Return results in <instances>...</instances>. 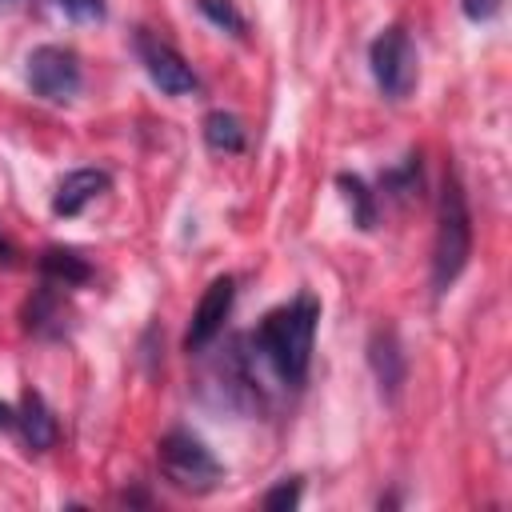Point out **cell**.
Returning <instances> with one entry per match:
<instances>
[{
  "label": "cell",
  "mask_w": 512,
  "mask_h": 512,
  "mask_svg": "<svg viewBox=\"0 0 512 512\" xmlns=\"http://www.w3.org/2000/svg\"><path fill=\"white\" fill-rule=\"evenodd\" d=\"M316 324H320V304L300 292L296 300L264 312V320L256 324V332L248 336L256 356L276 372L280 384L300 388L308 380V364H312V344H316Z\"/></svg>",
  "instance_id": "obj_1"
},
{
  "label": "cell",
  "mask_w": 512,
  "mask_h": 512,
  "mask_svg": "<svg viewBox=\"0 0 512 512\" xmlns=\"http://www.w3.org/2000/svg\"><path fill=\"white\" fill-rule=\"evenodd\" d=\"M472 256V212L468 192L460 184V172L448 168L436 200V236H432V292L444 296Z\"/></svg>",
  "instance_id": "obj_2"
},
{
  "label": "cell",
  "mask_w": 512,
  "mask_h": 512,
  "mask_svg": "<svg viewBox=\"0 0 512 512\" xmlns=\"http://www.w3.org/2000/svg\"><path fill=\"white\" fill-rule=\"evenodd\" d=\"M156 464L164 472V480L180 492H212L220 480H224V464L212 456V448L188 432V428H168L160 440H156Z\"/></svg>",
  "instance_id": "obj_3"
},
{
  "label": "cell",
  "mask_w": 512,
  "mask_h": 512,
  "mask_svg": "<svg viewBox=\"0 0 512 512\" xmlns=\"http://www.w3.org/2000/svg\"><path fill=\"white\" fill-rule=\"evenodd\" d=\"M368 64H372L376 88L388 100L412 96V88L420 80V56H416V44L404 24H388L384 32H376V40L368 44Z\"/></svg>",
  "instance_id": "obj_4"
},
{
  "label": "cell",
  "mask_w": 512,
  "mask_h": 512,
  "mask_svg": "<svg viewBox=\"0 0 512 512\" xmlns=\"http://www.w3.org/2000/svg\"><path fill=\"white\" fill-rule=\"evenodd\" d=\"M80 56L64 44H40L28 52V88L48 100V104H64L80 92Z\"/></svg>",
  "instance_id": "obj_5"
},
{
  "label": "cell",
  "mask_w": 512,
  "mask_h": 512,
  "mask_svg": "<svg viewBox=\"0 0 512 512\" xmlns=\"http://www.w3.org/2000/svg\"><path fill=\"white\" fill-rule=\"evenodd\" d=\"M136 56H140L148 80L164 96H192V92H200V76L192 72V64L168 40H160L156 32H148V28L136 32Z\"/></svg>",
  "instance_id": "obj_6"
},
{
  "label": "cell",
  "mask_w": 512,
  "mask_h": 512,
  "mask_svg": "<svg viewBox=\"0 0 512 512\" xmlns=\"http://www.w3.org/2000/svg\"><path fill=\"white\" fill-rule=\"evenodd\" d=\"M232 304H236V280L232 276H216L204 296L196 300V312L188 320V332H184V352H204L220 332H224V320L232 316Z\"/></svg>",
  "instance_id": "obj_7"
},
{
  "label": "cell",
  "mask_w": 512,
  "mask_h": 512,
  "mask_svg": "<svg viewBox=\"0 0 512 512\" xmlns=\"http://www.w3.org/2000/svg\"><path fill=\"white\" fill-rule=\"evenodd\" d=\"M68 296L60 284L44 280L28 300H24V332L40 336V340H60L68 332Z\"/></svg>",
  "instance_id": "obj_8"
},
{
  "label": "cell",
  "mask_w": 512,
  "mask_h": 512,
  "mask_svg": "<svg viewBox=\"0 0 512 512\" xmlns=\"http://www.w3.org/2000/svg\"><path fill=\"white\" fill-rule=\"evenodd\" d=\"M368 364H372V376L380 384V396L388 404H396V396L404 388V376H408V360H404V348H400L396 328H376L372 332V340H368Z\"/></svg>",
  "instance_id": "obj_9"
},
{
  "label": "cell",
  "mask_w": 512,
  "mask_h": 512,
  "mask_svg": "<svg viewBox=\"0 0 512 512\" xmlns=\"http://www.w3.org/2000/svg\"><path fill=\"white\" fill-rule=\"evenodd\" d=\"M112 188V176L104 172V168H72L60 184H56V192H52V212L56 216H80L96 196H104Z\"/></svg>",
  "instance_id": "obj_10"
},
{
  "label": "cell",
  "mask_w": 512,
  "mask_h": 512,
  "mask_svg": "<svg viewBox=\"0 0 512 512\" xmlns=\"http://www.w3.org/2000/svg\"><path fill=\"white\" fill-rule=\"evenodd\" d=\"M16 428H20L28 452H48V448H56V436H60L56 416H52V408L44 404V396L32 392V388L24 392V400H20V408H16Z\"/></svg>",
  "instance_id": "obj_11"
},
{
  "label": "cell",
  "mask_w": 512,
  "mask_h": 512,
  "mask_svg": "<svg viewBox=\"0 0 512 512\" xmlns=\"http://www.w3.org/2000/svg\"><path fill=\"white\" fill-rule=\"evenodd\" d=\"M36 268H40V280H52L60 288H80V284L92 280V264L76 248H60V244L44 248L40 260H36Z\"/></svg>",
  "instance_id": "obj_12"
},
{
  "label": "cell",
  "mask_w": 512,
  "mask_h": 512,
  "mask_svg": "<svg viewBox=\"0 0 512 512\" xmlns=\"http://www.w3.org/2000/svg\"><path fill=\"white\" fill-rule=\"evenodd\" d=\"M336 188L344 192V204L352 212V224L360 232H372L380 224V196L368 188V180L356 176V172H336Z\"/></svg>",
  "instance_id": "obj_13"
},
{
  "label": "cell",
  "mask_w": 512,
  "mask_h": 512,
  "mask_svg": "<svg viewBox=\"0 0 512 512\" xmlns=\"http://www.w3.org/2000/svg\"><path fill=\"white\" fill-rule=\"evenodd\" d=\"M380 192H384V200H396V204L420 200V192H424V164H420V152H408L396 168H384V172H380Z\"/></svg>",
  "instance_id": "obj_14"
},
{
  "label": "cell",
  "mask_w": 512,
  "mask_h": 512,
  "mask_svg": "<svg viewBox=\"0 0 512 512\" xmlns=\"http://www.w3.org/2000/svg\"><path fill=\"white\" fill-rule=\"evenodd\" d=\"M200 132H204V144H208L212 152H224V156H236V152H244V144H248L244 124H240L232 112H224V108H212V112L204 116Z\"/></svg>",
  "instance_id": "obj_15"
},
{
  "label": "cell",
  "mask_w": 512,
  "mask_h": 512,
  "mask_svg": "<svg viewBox=\"0 0 512 512\" xmlns=\"http://www.w3.org/2000/svg\"><path fill=\"white\" fill-rule=\"evenodd\" d=\"M196 8H200V16H204L208 24L232 32V36H244V32H248V20L240 16V8H236L232 0H196Z\"/></svg>",
  "instance_id": "obj_16"
},
{
  "label": "cell",
  "mask_w": 512,
  "mask_h": 512,
  "mask_svg": "<svg viewBox=\"0 0 512 512\" xmlns=\"http://www.w3.org/2000/svg\"><path fill=\"white\" fill-rule=\"evenodd\" d=\"M300 496H304V480H300V476H284L280 484H272V488L260 496V508H268V512H288V508L300 504Z\"/></svg>",
  "instance_id": "obj_17"
},
{
  "label": "cell",
  "mask_w": 512,
  "mask_h": 512,
  "mask_svg": "<svg viewBox=\"0 0 512 512\" xmlns=\"http://www.w3.org/2000/svg\"><path fill=\"white\" fill-rule=\"evenodd\" d=\"M56 8L68 16V20H104V0H56Z\"/></svg>",
  "instance_id": "obj_18"
},
{
  "label": "cell",
  "mask_w": 512,
  "mask_h": 512,
  "mask_svg": "<svg viewBox=\"0 0 512 512\" xmlns=\"http://www.w3.org/2000/svg\"><path fill=\"white\" fill-rule=\"evenodd\" d=\"M460 8H464V16H468L472 24H488V20L500 16L504 0H460Z\"/></svg>",
  "instance_id": "obj_19"
},
{
  "label": "cell",
  "mask_w": 512,
  "mask_h": 512,
  "mask_svg": "<svg viewBox=\"0 0 512 512\" xmlns=\"http://www.w3.org/2000/svg\"><path fill=\"white\" fill-rule=\"evenodd\" d=\"M8 428H16V408L8 400H0V432H8Z\"/></svg>",
  "instance_id": "obj_20"
},
{
  "label": "cell",
  "mask_w": 512,
  "mask_h": 512,
  "mask_svg": "<svg viewBox=\"0 0 512 512\" xmlns=\"http://www.w3.org/2000/svg\"><path fill=\"white\" fill-rule=\"evenodd\" d=\"M0 264H16V244L8 236H0Z\"/></svg>",
  "instance_id": "obj_21"
},
{
  "label": "cell",
  "mask_w": 512,
  "mask_h": 512,
  "mask_svg": "<svg viewBox=\"0 0 512 512\" xmlns=\"http://www.w3.org/2000/svg\"><path fill=\"white\" fill-rule=\"evenodd\" d=\"M0 4H4V0H0Z\"/></svg>",
  "instance_id": "obj_22"
}]
</instances>
